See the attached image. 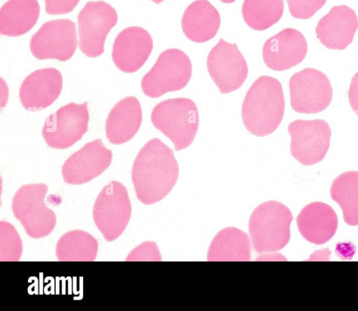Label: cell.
<instances>
[{"mask_svg": "<svg viewBox=\"0 0 358 311\" xmlns=\"http://www.w3.org/2000/svg\"><path fill=\"white\" fill-rule=\"evenodd\" d=\"M291 155L304 166L322 161L330 145L331 131L324 120H296L288 125Z\"/></svg>", "mask_w": 358, "mask_h": 311, "instance_id": "obj_12", "label": "cell"}, {"mask_svg": "<svg viewBox=\"0 0 358 311\" xmlns=\"http://www.w3.org/2000/svg\"><path fill=\"white\" fill-rule=\"evenodd\" d=\"M152 48V38L147 30L136 26L129 27L116 36L112 59L121 71L134 73L145 64Z\"/></svg>", "mask_w": 358, "mask_h": 311, "instance_id": "obj_16", "label": "cell"}, {"mask_svg": "<svg viewBox=\"0 0 358 311\" xmlns=\"http://www.w3.org/2000/svg\"><path fill=\"white\" fill-rule=\"evenodd\" d=\"M126 261H161V254L155 242L147 241L134 248Z\"/></svg>", "mask_w": 358, "mask_h": 311, "instance_id": "obj_29", "label": "cell"}, {"mask_svg": "<svg viewBox=\"0 0 358 311\" xmlns=\"http://www.w3.org/2000/svg\"><path fill=\"white\" fill-rule=\"evenodd\" d=\"M206 64L210 78L222 94L237 90L248 77L247 62L236 44L222 38L208 53Z\"/></svg>", "mask_w": 358, "mask_h": 311, "instance_id": "obj_13", "label": "cell"}, {"mask_svg": "<svg viewBox=\"0 0 358 311\" xmlns=\"http://www.w3.org/2000/svg\"><path fill=\"white\" fill-rule=\"evenodd\" d=\"M348 100L352 110L358 115V72L351 80L348 89Z\"/></svg>", "mask_w": 358, "mask_h": 311, "instance_id": "obj_31", "label": "cell"}, {"mask_svg": "<svg viewBox=\"0 0 358 311\" xmlns=\"http://www.w3.org/2000/svg\"><path fill=\"white\" fill-rule=\"evenodd\" d=\"M222 2L225 3H231L234 2L236 0H220Z\"/></svg>", "mask_w": 358, "mask_h": 311, "instance_id": "obj_32", "label": "cell"}, {"mask_svg": "<svg viewBox=\"0 0 358 311\" xmlns=\"http://www.w3.org/2000/svg\"><path fill=\"white\" fill-rule=\"evenodd\" d=\"M62 89V75L55 68L38 69L22 82L19 97L27 110L36 111L50 106L58 98Z\"/></svg>", "mask_w": 358, "mask_h": 311, "instance_id": "obj_17", "label": "cell"}, {"mask_svg": "<svg viewBox=\"0 0 358 311\" xmlns=\"http://www.w3.org/2000/svg\"><path fill=\"white\" fill-rule=\"evenodd\" d=\"M331 198L338 203L346 224L358 225V171H347L339 175L330 188Z\"/></svg>", "mask_w": 358, "mask_h": 311, "instance_id": "obj_25", "label": "cell"}, {"mask_svg": "<svg viewBox=\"0 0 358 311\" xmlns=\"http://www.w3.org/2000/svg\"><path fill=\"white\" fill-rule=\"evenodd\" d=\"M48 190L44 183L24 185L17 190L13 198V215L32 238L50 235L56 225V215L45 203Z\"/></svg>", "mask_w": 358, "mask_h": 311, "instance_id": "obj_5", "label": "cell"}, {"mask_svg": "<svg viewBox=\"0 0 358 311\" xmlns=\"http://www.w3.org/2000/svg\"><path fill=\"white\" fill-rule=\"evenodd\" d=\"M289 88L291 106L299 113L322 112L329 106L333 96L327 76L313 68L294 73L289 79Z\"/></svg>", "mask_w": 358, "mask_h": 311, "instance_id": "obj_9", "label": "cell"}, {"mask_svg": "<svg viewBox=\"0 0 358 311\" xmlns=\"http://www.w3.org/2000/svg\"><path fill=\"white\" fill-rule=\"evenodd\" d=\"M308 44L297 29L286 28L269 38L262 48V57L266 66L282 71L301 63L306 56Z\"/></svg>", "mask_w": 358, "mask_h": 311, "instance_id": "obj_15", "label": "cell"}, {"mask_svg": "<svg viewBox=\"0 0 358 311\" xmlns=\"http://www.w3.org/2000/svg\"><path fill=\"white\" fill-rule=\"evenodd\" d=\"M115 9L103 1H90L78 15L79 48L89 57L100 56L110 29L117 22Z\"/></svg>", "mask_w": 358, "mask_h": 311, "instance_id": "obj_8", "label": "cell"}, {"mask_svg": "<svg viewBox=\"0 0 358 311\" xmlns=\"http://www.w3.org/2000/svg\"><path fill=\"white\" fill-rule=\"evenodd\" d=\"M293 216L284 204L269 201L257 206L249 220V233L257 253H271L282 249L290 238Z\"/></svg>", "mask_w": 358, "mask_h": 311, "instance_id": "obj_3", "label": "cell"}, {"mask_svg": "<svg viewBox=\"0 0 358 311\" xmlns=\"http://www.w3.org/2000/svg\"><path fill=\"white\" fill-rule=\"evenodd\" d=\"M358 29V20L354 10L345 5L333 6L315 27L317 38L326 48L345 49L353 41Z\"/></svg>", "mask_w": 358, "mask_h": 311, "instance_id": "obj_18", "label": "cell"}, {"mask_svg": "<svg viewBox=\"0 0 358 311\" xmlns=\"http://www.w3.org/2000/svg\"><path fill=\"white\" fill-rule=\"evenodd\" d=\"M285 112V99L280 82L271 76L259 77L248 90L242 104L241 116L246 129L264 137L274 132Z\"/></svg>", "mask_w": 358, "mask_h": 311, "instance_id": "obj_2", "label": "cell"}, {"mask_svg": "<svg viewBox=\"0 0 358 311\" xmlns=\"http://www.w3.org/2000/svg\"><path fill=\"white\" fill-rule=\"evenodd\" d=\"M178 174L173 150L157 138L150 140L138 152L132 166L137 198L145 205L161 201L175 186Z\"/></svg>", "mask_w": 358, "mask_h": 311, "instance_id": "obj_1", "label": "cell"}, {"mask_svg": "<svg viewBox=\"0 0 358 311\" xmlns=\"http://www.w3.org/2000/svg\"><path fill=\"white\" fill-rule=\"evenodd\" d=\"M150 118L153 126L172 141L176 151L193 143L199 124L197 106L187 98L161 101L152 109Z\"/></svg>", "mask_w": 358, "mask_h": 311, "instance_id": "obj_4", "label": "cell"}, {"mask_svg": "<svg viewBox=\"0 0 358 311\" xmlns=\"http://www.w3.org/2000/svg\"><path fill=\"white\" fill-rule=\"evenodd\" d=\"M80 0H45V11L49 15H62L71 13Z\"/></svg>", "mask_w": 358, "mask_h": 311, "instance_id": "obj_30", "label": "cell"}, {"mask_svg": "<svg viewBox=\"0 0 358 311\" xmlns=\"http://www.w3.org/2000/svg\"><path fill=\"white\" fill-rule=\"evenodd\" d=\"M40 14L37 0H8L0 10V33L18 36L30 31Z\"/></svg>", "mask_w": 358, "mask_h": 311, "instance_id": "obj_22", "label": "cell"}, {"mask_svg": "<svg viewBox=\"0 0 358 311\" xmlns=\"http://www.w3.org/2000/svg\"><path fill=\"white\" fill-rule=\"evenodd\" d=\"M220 22L218 10L208 0H196L184 11L181 25L188 39L195 43H204L216 35Z\"/></svg>", "mask_w": 358, "mask_h": 311, "instance_id": "obj_21", "label": "cell"}, {"mask_svg": "<svg viewBox=\"0 0 358 311\" xmlns=\"http://www.w3.org/2000/svg\"><path fill=\"white\" fill-rule=\"evenodd\" d=\"M292 17L308 19L320 10L327 0H286Z\"/></svg>", "mask_w": 358, "mask_h": 311, "instance_id": "obj_28", "label": "cell"}, {"mask_svg": "<svg viewBox=\"0 0 358 311\" xmlns=\"http://www.w3.org/2000/svg\"><path fill=\"white\" fill-rule=\"evenodd\" d=\"M251 246L246 233L227 227L212 240L207 255L209 261H248L250 259Z\"/></svg>", "mask_w": 358, "mask_h": 311, "instance_id": "obj_23", "label": "cell"}, {"mask_svg": "<svg viewBox=\"0 0 358 311\" xmlns=\"http://www.w3.org/2000/svg\"><path fill=\"white\" fill-rule=\"evenodd\" d=\"M302 236L313 244L328 242L335 234L338 218L335 211L322 202H313L305 206L296 217Z\"/></svg>", "mask_w": 358, "mask_h": 311, "instance_id": "obj_19", "label": "cell"}, {"mask_svg": "<svg viewBox=\"0 0 358 311\" xmlns=\"http://www.w3.org/2000/svg\"><path fill=\"white\" fill-rule=\"evenodd\" d=\"M113 153L101 139L86 143L64 163L62 174L69 185H83L100 175L111 164Z\"/></svg>", "mask_w": 358, "mask_h": 311, "instance_id": "obj_14", "label": "cell"}, {"mask_svg": "<svg viewBox=\"0 0 358 311\" xmlns=\"http://www.w3.org/2000/svg\"><path fill=\"white\" fill-rule=\"evenodd\" d=\"M22 253L21 238L14 226L0 222V261H18Z\"/></svg>", "mask_w": 358, "mask_h": 311, "instance_id": "obj_27", "label": "cell"}, {"mask_svg": "<svg viewBox=\"0 0 358 311\" xmlns=\"http://www.w3.org/2000/svg\"><path fill=\"white\" fill-rule=\"evenodd\" d=\"M284 10L283 0H244L242 15L251 29L263 31L275 24Z\"/></svg>", "mask_w": 358, "mask_h": 311, "instance_id": "obj_26", "label": "cell"}, {"mask_svg": "<svg viewBox=\"0 0 358 311\" xmlns=\"http://www.w3.org/2000/svg\"><path fill=\"white\" fill-rule=\"evenodd\" d=\"M192 73L189 57L181 50L167 49L158 57L152 68L141 80L143 93L150 98L183 89Z\"/></svg>", "mask_w": 358, "mask_h": 311, "instance_id": "obj_6", "label": "cell"}, {"mask_svg": "<svg viewBox=\"0 0 358 311\" xmlns=\"http://www.w3.org/2000/svg\"><path fill=\"white\" fill-rule=\"evenodd\" d=\"M131 215V205L126 187L112 180L101 189L94 202V222L108 242L120 237L127 226Z\"/></svg>", "mask_w": 358, "mask_h": 311, "instance_id": "obj_7", "label": "cell"}, {"mask_svg": "<svg viewBox=\"0 0 358 311\" xmlns=\"http://www.w3.org/2000/svg\"><path fill=\"white\" fill-rule=\"evenodd\" d=\"M142 122V109L137 98L127 96L119 101L110 110L106 121V134L114 145L131 140Z\"/></svg>", "mask_w": 358, "mask_h": 311, "instance_id": "obj_20", "label": "cell"}, {"mask_svg": "<svg viewBox=\"0 0 358 311\" xmlns=\"http://www.w3.org/2000/svg\"><path fill=\"white\" fill-rule=\"evenodd\" d=\"M78 45L76 23L69 19L48 21L31 36L30 50L38 59L65 62L74 55Z\"/></svg>", "mask_w": 358, "mask_h": 311, "instance_id": "obj_11", "label": "cell"}, {"mask_svg": "<svg viewBox=\"0 0 358 311\" xmlns=\"http://www.w3.org/2000/svg\"><path fill=\"white\" fill-rule=\"evenodd\" d=\"M99 249L96 239L83 230L65 233L56 245V256L59 261H93Z\"/></svg>", "mask_w": 358, "mask_h": 311, "instance_id": "obj_24", "label": "cell"}, {"mask_svg": "<svg viewBox=\"0 0 358 311\" xmlns=\"http://www.w3.org/2000/svg\"><path fill=\"white\" fill-rule=\"evenodd\" d=\"M87 102L68 103L45 120L42 135L53 149H66L81 139L88 129Z\"/></svg>", "mask_w": 358, "mask_h": 311, "instance_id": "obj_10", "label": "cell"}, {"mask_svg": "<svg viewBox=\"0 0 358 311\" xmlns=\"http://www.w3.org/2000/svg\"><path fill=\"white\" fill-rule=\"evenodd\" d=\"M153 2H155V3H161L162 1H164V0H151Z\"/></svg>", "mask_w": 358, "mask_h": 311, "instance_id": "obj_33", "label": "cell"}]
</instances>
